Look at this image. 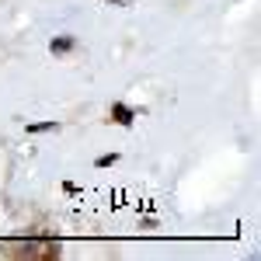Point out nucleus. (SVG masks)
Returning a JSON list of instances; mask_svg holds the SVG:
<instances>
[{
  "label": "nucleus",
  "instance_id": "obj_1",
  "mask_svg": "<svg viewBox=\"0 0 261 261\" xmlns=\"http://www.w3.org/2000/svg\"><path fill=\"white\" fill-rule=\"evenodd\" d=\"M4 254L14 261H56L60 258V241L53 237H32V241H11Z\"/></svg>",
  "mask_w": 261,
  "mask_h": 261
},
{
  "label": "nucleus",
  "instance_id": "obj_2",
  "mask_svg": "<svg viewBox=\"0 0 261 261\" xmlns=\"http://www.w3.org/2000/svg\"><path fill=\"white\" fill-rule=\"evenodd\" d=\"M108 119L115 122V125H133V122H136V112H133L129 105L115 101V105H112V112H108Z\"/></svg>",
  "mask_w": 261,
  "mask_h": 261
},
{
  "label": "nucleus",
  "instance_id": "obj_3",
  "mask_svg": "<svg viewBox=\"0 0 261 261\" xmlns=\"http://www.w3.org/2000/svg\"><path fill=\"white\" fill-rule=\"evenodd\" d=\"M73 45H77V42L70 39V35H56V39L49 42V53H53V56H66V53H73Z\"/></svg>",
  "mask_w": 261,
  "mask_h": 261
},
{
  "label": "nucleus",
  "instance_id": "obj_4",
  "mask_svg": "<svg viewBox=\"0 0 261 261\" xmlns=\"http://www.w3.org/2000/svg\"><path fill=\"white\" fill-rule=\"evenodd\" d=\"M28 133H56V122H35V125H28Z\"/></svg>",
  "mask_w": 261,
  "mask_h": 261
},
{
  "label": "nucleus",
  "instance_id": "obj_5",
  "mask_svg": "<svg viewBox=\"0 0 261 261\" xmlns=\"http://www.w3.org/2000/svg\"><path fill=\"white\" fill-rule=\"evenodd\" d=\"M119 161V153H108V157H98V167H108V164Z\"/></svg>",
  "mask_w": 261,
  "mask_h": 261
},
{
  "label": "nucleus",
  "instance_id": "obj_6",
  "mask_svg": "<svg viewBox=\"0 0 261 261\" xmlns=\"http://www.w3.org/2000/svg\"><path fill=\"white\" fill-rule=\"evenodd\" d=\"M112 4H119V7H122V4H129V0H112Z\"/></svg>",
  "mask_w": 261,
  "mask_h": 261
}]
</instances>
